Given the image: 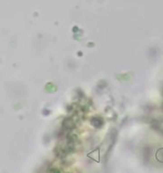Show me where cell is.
I'll use <instances>...</instances> for the list:
<instances>
[{"label": "cell", "mask_w": 163, "mask_h": 173, "mask_svg": "<svg viewBox=\"0 0 163 173\" xmlns=\"http://www.w3.org/2000/svg\"><path fill=\"white\" fill-rule=\"evenodd\" d=\"M156 159L160 162H163V149H160L156 152Z\"/></svg>", "instance_id": "cell-1"}]
</instances>
